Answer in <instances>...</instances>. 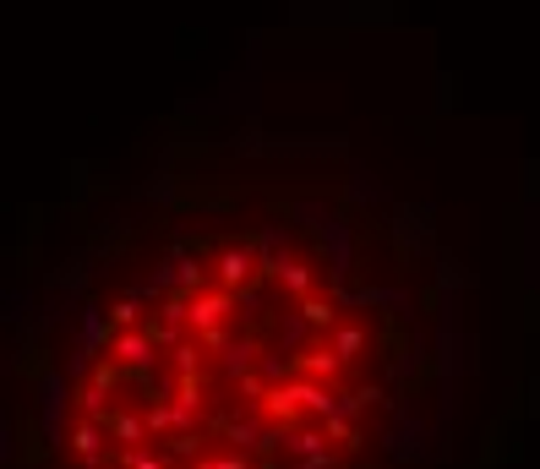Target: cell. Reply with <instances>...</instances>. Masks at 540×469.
Instances as JSON below:
<instances>
[{
  "label": "cell",
  "mask_w": 540,
  "mask_h": 469,
  "mask_svg": "<svg viewBox=\"0 0 540 469\" xmlns=\"http://www.w3.org/2000/svg\"><path fill=\"white\" fill-rule=\"evenodd\" d=\"M229 300H235V289H219V295H191V300H186L191 333H213V328H224V317H229Z\"/></svg>",
  "instance_id": "obj_1"
},
{
  "label": "cell",
  "mask_w": 540,
  "mask_h": 469,
  "mask_svg": "<svg viewBox=\"0 0 540 469\" xmlns=\"http://www.w3.org/2000/svg\"><path fill=\"white\" fill-rule=\"evenodd\" d=\"M256 267H262V262H256L251 246H224V251H219V284H224V289H246V284L256 278Z\"/></svg>",
  "instance_id": "obj_2"
},
{
  "label": "cell",
  "mask_w": 540,
  "mask_h": 469,
  "mask_svg": "<svg viewBox=\"0 0 540 469\" xmlns=\"http://www.w3.org/2000/svg\"><path fill=\"white\" fill-rule=\"evenodd\" d=\"M154 344H159V339H154L148 328H120V333L109 339V355H115L120 366H148V361H154Z\"/></svg>",
  "instance_id": "obj_3"
},
{
  "label": "cell",
  "mask_w": 540,
  "mask_h": 469,
  "mask_svg": "<svg viewBox=\"0 0 540 469\" xmlns=\"http://www.w3.org/2000/svg\"><path fill=\"white\" fill-rule=\"evenodd\" d=\"M262 409H267V415H274V420H284V426H290V420H295V415L306 409V393H301V382H284V388H267V393H262Z\"/></svg>",
  "instance_id": "obj_4"
},
{
  "label": "cell",
  "mask_w": 540,
  "mask_h": 469,
  "mask_svg": "<svg viewBox=\"0 0 540 469\" xmlns=\"http://www.w3.org/2000/svg\"><path fill=\"white\" fill-rule=\"evenodd\" d=\"M104 436H109V431H104V426H98V420H93V415H88V420H82V426H77V431H71V436H66V447H71V453H82V458H93V464H98V453H104Z\"/></svg>",
  "instance_id": "obj_5"
},
{
  "label": "cell",
  "mask_w": 540,
  "mask_h": 469,
  "mask_svg": "<svg viewBox=\"0 0 540 469\" xmlns=\"http://www.w3.org/2000/svg\"><path fill=\"white\" fill-rule=\"evenodd\" d=\"M104 431H109L115 442H126V447H137L143 436H154V431H148V420H137V415H109V426H104Z\"/></svg>",
  "instance_id": "obj_6"
},
{
  "label": "cell",
  "mask_w": 540,
  "mask_h": 469,
  "mask_svg": "<svg viewBox=\"0 0 540 469\" xmlns=\"http://www.w3.org/2000/svg\"><path fill=\"white\" fill-rule=\"evenodd\" d=\"M344 366H349V361H344L333 344H328V350H312V355L301 361V371H306V377H339Z\"/></svg>",
  "instance_id": "obj_7"
},
{
  "label": "cell",
  "mask_w": 540,
  "mask_h": 469,
  "mask_svg": "<svg viewBox=\"0 0 540 469\" xmlns=\"http://www.w3.org/2000/svg\"><path fill=\"white\" fill-rule=\"evenodd\" d=\"M301 317H306L312 328H333V323H339V305H333V300H301Z\"/></svg>",
  "instance_id": "obj_8"
},
{
  "label": "cell",
  "mask_w": 540,
  "mask_h": 469,
  "mask_svg": "<svg viewBox=\"0 0 540 469\" xmlns=\"http://www.w3.org/2000/svg\"><path fill=\"white\" fill-rule=\"evenodd\" d=\"M251 361H256V344H251V339H240V344H229V350H224L229 377H246V371H251Z\"/></svg>",
  "instance_id": "obj_9"
},
{
  "label": "cell",
  "mask_w": 540,
  "mask_h": 469,
  "mask_svg": "<svg viewBox=\"0 0 540 469\" xmlns=\"http://www.w3.org/2000/svg\"><path fill=\"white\" fill-rule=\"evenodd\" d=\"M333 350H339L344 361H355V355L366 350V328H339V333H333Z\"/></svg>",
  "instance_id": "obj_10"
},
{
  "label": "cell",
  "mask_w": 540,
  "mask_h": 469,
  "mask_svg": "<svg viewBox=\"0 0 540 469\" xmlns=\"http://www.w3.org/2000/svg\"><path fill=\"white\" fill-rule=\"evenodd\" d=\"M175 404H186V409L202 404V377H197V371H181V382H175Z\"/></svg>",
  "instance_id": "obj_11"
},
{
  "label": "cell",
  "mask_w": 540,
  "mask_h": 469,
  "mask_svg": "<svg viewBox=\"0 0 540 469\" xmlns=\"http://www.w3.org/2000/svg\"><path fill=\"white\" fill-rule=\"evenodd\" d=\"M202 350H208L202 339H181V344H175V371H197V361H202Z\"/></svg>",
  "instance_id": "obj_12"
},
{
  "label": "cell",
  "mask_w": 540,
  "mask_h": 469,
  "mask_svg": "<svg viewBox=\"0 0 540 469\" xmlns=\"http://www.w3.org/2000/svg\"><path fill=\"white\" fill-rule=\"evenodd\" d=\"M279 278H284V289H290V295H306V289H312V273H306L301 262H284V267H279Z\"/></svg>",
  "instance_id": "obj_13"
},
{
  "label": "cell",
  "mask_w": 540,
  "mask_h": 469,
  "mask_svg": "<svg viewBox=\"0 0 540 469\" xmlns=\"http://www.w3.org/2000/svg\"><path fill=\"white\" fill-rule=\"evenodd\" d=\"M322 447H328L322 431H301V436H290V453H301V458H306V453H322Z\"/></svg>",
  "instance_id": "obj_14"
},
{
  "label": "cell",
  "mask_w": 540,
  "mask_h": 469,
  "mask_svg": "<svg viewBox=\"0 0 540 469\" xmlns=\"http://www.w3.org/2000/svg\"><path fill=\"white\" fill-rule=\"evenodd\" d=\"M126 469H170L159 453H143V447H126Z\"/></svg>",
  "instance_id": "obj_15"
},
{
  "label": "cell",
  "mask_w": 540,
  "mask_h": 469,
  "mask_svg": "<svg viewBox=\"0 0 540 469\" xmlns=\"http://www.w3.org/2000/svg\"><path fill=\"white\" fill-rule=\"evenodd\" d=\"M109 323H115V328H137V300H120V305H109Z\"/></svg>",
  "instance_id": "obj_16"
},
{
  "label": "cell",
  "mask_w": 540,
  "mask_h": 469,
  "mask_svg": "<svg viewBox=\"0 0 540 469\" xmlns=\"http://www.w3.org/2000/svg\"><path fill=\"white\" fill-rule=\"evenodd\" d=\"M229 442H235V447H262V436H256V426H251V420H246V426L235 420V426H229Z\"/></svg>",
  "instance_id": "obj_17"
},
{
  "label": "cell",
  "mask_w": 540,
  "mask_h": 469,
  "mask_svg": "<svg viewBox=\"0 0 540 469\" xmlns=\"http://www.w3.org/2000/svg\"><path fill=\"white\" fill-rule=\"evenodd\" d=\"M208 469H251V464H246V453L235 447V453H219V458H213Z\"/></svg>",
  "instance_id": "obj_18"
},
{
  "label": "cell",
  "mask_w": 540,
  "mask_h": 469,
  "mask_svg": "<svg viewBox=\"0 0 540 469\" xmlns=\"http://www.w3.org/2000/svg\"><path fill=\"white\" fill-rule=\"evenodd\" d=\"M301 469H333V453H328V447H322V453H306Z\"/></svg>",
  "instance_id": "obj_19"
},
{
  "label": "cell",
  "mask_w": 540,
  "mask_h": 469,
  "mask_svg": "<svg viewBox=\"0 0 540 469\" xmlns=\"http://www.w3.org/2000/svg\"><path fill=\"white\" fill-rule=\"evenodd\" d=\"M93 382H98V388H115V366H109V361H104V366H98V371H93Z\"/></svg>",
  "instance_id": "obj_20"
}]
</instances>
